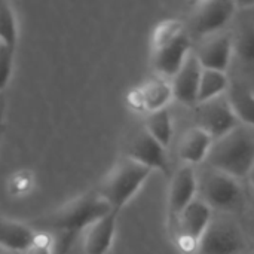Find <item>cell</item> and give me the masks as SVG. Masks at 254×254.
Listing matches in <instances>:
<instances>
[{
	"label": "cell",
	"instance_id": "obj_1",
	"mask_svg": "<svg viewBox=\"0 0 254 254\" xmlns=\"http://www.w3.org/2000/svg\"><path fill=\"white\" fill-rule=\"evenodd\" d=\"M112 211L110 205L97 190L80 195L52 214L34 220L33 226L40 232L52 234V254H67L76 238L97 220ZM33 228V229H34Z\"/></svg>",
	"mask_w": 254,
	"mask_h": 254
},
{
	"label": "cell",
	"instance_id": "obj_2",
	"mask_svg": "<svg viewBox=\"0 0 254 254\" xmlns=\"http://www.w3.org/2000/svg\"><path fill=\"white\" fill-rule=\"evenodd\" d=\"M205 162L208 168L237 180L247 177L254 164V134L240 125L222 138L214 140Z\"/></svg>",
	"mask_w": 254,
	"mask_h": 254
},
{
	"label": "cell",
	"instance_id": "obj_3",
	"mask_svg": "<svg viewBox=\"0 0 254 254\" xmlns=\"http://www.w3.org/2000/svg\"><path fill=\"white\" fill-rule=\"evenodd\" d=\"M150 174L152 171L149 168L124 156L113 165L97 192L112 210L121 211L140 190Z\"/></svg>",
	"mask_w": 254,
	"mask_h": 254
},
{
	"label": "cell",
	"instance_id": "obj_4",
	"mask_svg": "<svg viewBox=\"0 0 254 254\" xmlns=\"http://www.w3.org/2000/svg\"><path fill=\"white\" fill-rule=\"evenodd\" d=\"M198 183V199L205 202L211 210H232L243 199V188L240 180L213 170L207 168L196 174Z\"/></svg>",
	"mask_w": 254,
	"mask_h": 254
},
{
	"label": "cell",
	"instance_id": "obj_5",
	"mask_svg": "<svg viewBox=\"0 0 254 254\" xmlns=\"http://www.w3.org/2000/svg\"><path fill=\"white\" fill-rule=\"evenodd\" d=\"M213 220V210L201 199L192 201L173 229L177 247L185 254H196L198 244Z\"/></svg>",
	"mask_w": 254,
	"mask_h": 254
},
{
	"label": "cell",
	"instance_id": "obj_6",
	"mask_svg": "<svg viewBox=\"0 0 254 254\" xmlns=\"http://www.w3.org/2000/svg\"><path fill=\"white\" fill-rule=\"evenodd\" d=\"M238 10L235 1L205 0L195 3L190 15V31L199 37H210L222 31V28L234 19Z\"/></svg>",
	"mask_w": 254,
	"mask_h": 254
},
{
	"label": "cell",
	"instance_id": "obj_7",
	"mask_svg": "<svg viewBox=\"0 0 254 254\" xmlns=\"http://www.w3.org/2000/svg\"><path fill=\"white\" fill-rule=\"evenodd\" d=\"M196 127L205 131L213 140L229 134L241 124L238 122L226 95L217 97L207 103L196 104Z\"/></svg>",
	"mask_w": 254,
	"mask_h": 254
},
{
	"label": "cell",
	"instance_id": "obj_8",
	"mask_svg": "<svg viewBox=\"0 0 254 254\" xmlns=\"http://www.w3.org/2000/svg\"><path fill=\"white\" fill-rule=\"evenodd\" d=\"M198 183L196 171L190 165L180 167L170 180V189L167 196V222L170 231L174 229L177 219L186 210V207L196 199Z\"/></svg>",
	"mask_w": 254,
	"mask_h": 254
},
{
	"label": "cell",
	"instance_id": "obj_9",
	"mask_svg": "<svg viewBox=\"0 0 254 254\" xmlns=\"http://www.w3.org/2000/svg\"><path fill=\"white\" fill-rule=\"evenodd\" d=\"M246 243L238 228L228 220L213 219L198 244L196 254H240Z\"/></svg>",
	"mask_w": 254,
	"mask_h": 254
},
{
	"label": "cell",
	"instance_id": "obj_10",
	"mask_svg": "<svg viewBox=\"0 0 254 254\" xmlns=\"http://www.w3.org/2000/svg\"><path fill=\"white\" fill-rule=\"evenodd\" d=\"M125 158L135 161L137 164L149 168L150 171L158 170L162 174H170V162L167 156V149L161 146L146 129L138 131L131 141L127 144Z\"/></svg>",
	"mask_w": 254,
	"mask_h": 254
},
{
	"label": "cell",
	"instance_id": "obj_11",
	"mask_svg": "<svg viewBox=\"0 0 254 254\" xmlns=\"http://www.w3.org/2000/svg\"><path fill=\"white\" fill-rule=\"evenodd\" d=\"M192 51L190 37L188 31H185L170 43L152 51V67L159 77L167 80L173 79Z\"/></svg>",
	"mask_w": 254,
	"mask_h": 254
},
{
	"label": "cell",
	"instance_id": "obj_12",
	"mask_svg": "<svg viewBox=\"0 0 254 254\" xmlns=\"http://www.w3.org/2000/svg\"><path fill=\"white\" fill-rule=\"evenodd\" d=\"M238 10L234 16L232 30L234 55L254 68V3H237Z\"/></svg>",
	"mask_w": 254,
	"mask_h": 254
},
{
	"label": "cell",
	"instance_id": "obj_13",
	"mask_svg": "<svg viewBox=\"0 0 254 254\" xmlns=\"http://www.w3.org/2000/svg\"><path fill=\"white\" fill-rule=\"evenodd\" d=\"M193 52L202 68L226 73L234 57L232 37L228 33H217L214 36L205 37L199 48Z\"/></svg>",
	"mask_w": 254,
	"mask_h": 254
},
{
	"label": "cell",
	"instance_id": "obj_14",
	"mask_svg": "<svg viewBox=\"0 0 254 254\" xmlns=\"http://www.w3.org/2000/svg\"><path fill=\"white\" fill-rule=\"evenodd\" d=\"M201 73H202V67L195 52L192 51L185 60L182 68L171 79L173 98H176L177 101L186 106H196Z\"/></svg>",
	"mask_w": 254,
	"mask_h": 254
},
{
	"label": "cell",
	"instance_id": "obj_15",
	"mask_svg": "<svg viewBox=\"0 0 254 254\" xmlns=\"http://www.w3.org/2000/svg\"><path fill=\"white\" fill-rule=\"evenodd\" d=\"M214 140L201 128L192 127L189 128L180 138L177 153L185 165H199L205 162Z\"/></svg>",
	"mask_w": 254,
	"mask_h": 254
},
{
	"label": "cell",
	"instance_id": "obj_16",
	"mask_svg": "<svg viewBox=\"0 0 254 254\" xmlns=\"http://www.w3.org/2000/svg\"><path fill=\"white\" fill-rule=\"evenodd\" d=\"M119 211L112 210L109 214L97 220L91 225L86 231L83 249L86 254H106L113 243L115 232H116V222H118Z\"/></svg>",
	"mask_w": 254,
	"mask_h": 254
},
{
	"label": "cell",
	"instance_id": "obj_17",
	"mask_svg": "<svg viewBox=\"0 0 254 254\" xmlns=\"http://www.w3.org/2000/svg\"><path fill=\"white\" fill-rule=\"evenodd\" d=\"M31 226L0 217V249L7 252H25L34 241Z\"/></svg>",
	"mask_w": 254,
	"mask_h": 254
},
{
	"label": "cell",
	"instance_id": "obj_18",
	"mask_svg": "<svg viewBox=\"0 0 254 254\" xmlns=\"http://www.w3.org/2000/svg\"><path fill=\"white\" fill-rule=\"evenodd\" d=\"M226 98L238 119V122L254 131V92L240 83H231Z\"/></svg>",
	"mask_w": 254,
	"mask_h": 254
},
{
	"label": "cell",
	"instance_id": "obj_19",
	"mask_svg": "<svg viewBox=\"0 0 254 254\" xmlns=\"http://www.w3.org/2000/svg\"><path fill=\"white\" fill-rule=\"evenodd\" d=\"M140 89L144 98V106H146L147 113L167 109L168 103L173 100L171 83L167 79L159 77V76H155L146 80L140 86Z\"/></svg>",
	"mask_w": 254,
	"mask_h": 254
},
{
	"label": "cell",
	"instance_id": "obj_20",
	"mask_svg": "<svg viewBox=\"0 0 254 254\" xmlns=\"http://www.w3.org/2000/svg\"><path fill=\"white\" fill-rule=\"evenodd\" d=\"M229 86H231V80L225 71L202 68L199 91H198V104L226 95Z\"/></svg>",
	"mask_w": 254,
	"mask_h": 254
},
{
	"label": "cell",
	"instance_id": "obj_21",
	"mask_svg": "<svg viewBox=\"0 0 254 254\" xmlns=\"http://www.w3.org/2000/svg\"><path fill=\"white\" fill-rule=\"evenodd\" d=\"M144 129L161 146L168 149V146L173 140V132H174L173 119H171L168 109H162V110H156V112L149 113L146 118Z\"/></svg>",
	"mask_w": 254,
	"mask_h": 254
},
{
	"label": "cell",
	"instance_id": "obj_22",
	"mask_svg": "<svg viewBox=\"0 0 254 254\" xmlns=\"http://www.w3.org/2000/svg\"><path fill=\"white\" fill-rule=\"evenodd\" d=\"M18 40L16 19L12 6L7 1L0 0V43L15 49Z\"/></svg>",
	"mask_w": 254,
	"mask_h": 254
},
{
	"label": "cell",
	"instance_id": "obj_23",
	"mask_svg": "<svg viewBox=\"0 0 254 254\" xmlns=\"http://www.w3.org/2000/svg\"><path fill=\"white\" fill-rule=\"evenodd\" d=\"M185 31H186V27L180 19L161 21L152 34V51L170 43L171 40H174L177 36H180Z\"/></svg>",
	"mask_w": 254,
	"mask_h": 254
},
{
	"label": "cell",
	"instance_id": "obj_24",
	"mask_svg": "<svg viewBox=\"0 0 254 254\" xmlns=\"http://www.w3.org/2000/svg\"><path fill=\"white\" fill-rule=\"evenodd\" d=\"M13 51L0 43V92L6 88L10 80L13 68Z\"/></svg>",
	"mask_w": 254,
	"mask_h": 254
},
{
	"label": "cell",
	"instance_id": "obj_25",
	"mask_svg": "<svg viewBox=\"0 0 254 254\" xmlns=\"http://www.w3.org/2000/svg\"><path fill=\"white\" fill-rule=\"evenodd\" d=\"M33 185V174L27 170L15 173L9 180V193L13 196L22 195L30 190Z\"/></svg>",
	"mask_w": 254,
	"mask_h": 254
},
{
	"label": "cell",
	"instance_id": "obj_26",
	"mask_svg": "<svg viewBox=\"0 0 254 254\" xmlns=\"http://www.w3.org/2000/svg\"><path fill=\"white\" fill-rule=\"evenodd\" d=\"M24 254H52V237L45 232H36L33 244Z\"/></svg>",
	"mask_w": 254,
	"mask_h": 254
},
{
	"label": "cell",
	"instance_id": "obj_27",
	"mask_svg": "<svg viewBox=\"0 0 254 254\" xmlns=\"http://www.w3.org/2000/svg\"><path fill=\"white\" fill-rule=\"evenodd\" d=\"M127 104L135 110V112H146V106H144V98L141 94L140 86L132 88L128 94H127Z\"/></svg>",
	"mask_w": 254,
	"mask_h": 254
},
{
	"label": "cell",
	"instance_id": "obj_28",
	"mask_svg": "<svg viewBox=\"0 0 254 254\" xmlns=\"http://www.w3.org/2000/svg\"><path fill=\"white\" fill-rule=\"evenodd\" d=\"M247 179H249V182L252 183V186L254 188V164L253 167H252V170L249 171V174H247Z\"/></svg>",
	"mask_w": 254,
	"mask_h": 254
},
{
	"label": "cell",
	"instance_id": "obj_29",
	"mask_svg": "<svg viewBox=\"0 0 254 254\" xmlns=\"http://www.w3.org/2000/svg\"><path fill=\"white\" fill-rule=\"evenodd\" d=\"M3 134H4V124L1 122V118H0V143H1Z\"/></svg>",
	"mask_w": 254,
	"mask_h": 254
},
{
	"label": "cell",
	"instance_id": "obj_30",
	"mask_svg": "<svg viewBox=\"0 0 254 254\" xmlns=\"http://www.w3.org/2000/svg\"><path fill=\"white\" fill-rule=\"evenodd\" d=\"M0 254H12L10 252H7V250H3V249H0Z\"/></svg>",
	"mask_w": 254,
	"mask_h": 254
},
{
	"label": "cell",
	"instance_id": "obj_31",
	"mask_svg": "<svg viewBox=\"0 0 254 254\" xmlns=\"http://www.w3.org/2000/svg\"><path fill=\"white\" fill-rule=\"evenodd\" d=\"M240 254H254V252H247V250H244V252H241Z\"/></svg>",
	"mask_w": 254,
	"mask_h": 254
},
{
	"label": "cell",
	"instance_id": "obj_32",
	"mask_svg": "<svg viewBox=\"0 0 254 254\" xmlns=\"http://www.w3.org/2000/svg\"><path fill=\"white\" fill-rule=\"evenodd\" d=\"M0 118H1V107H0Z\"/></svg>",
	"mask_w": 254,
	"mask_h": 254
}]
</instances>
